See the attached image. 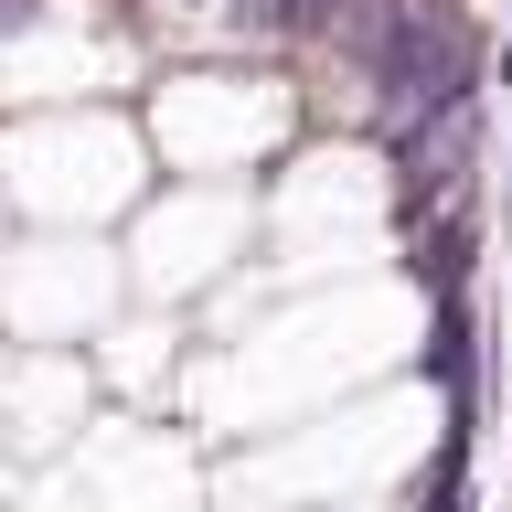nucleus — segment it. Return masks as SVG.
Listing matches in <instances>:
<instances>
[{
    "label": "nucleus",
    "instance_id": "nucleus-1",
    "mask_svg": "<svg viewBox=\"0 0 512 512\" xmlns=\"http://www.w3.org/2000/svg\"><path fill=\"white\" fill-rule=\"evenodd\" d=\"M395 139V224L438 214V203H459L480 171V96H448V107H416V118L384 128Z\"/></svg>",
    "mask_w": 512,
    "mask_h": 512
},
{
    "label": "nucleus",
    "instance_id": "nucleus-2",
    "mask_svg": "<svg viewBox=\"0 0 512 512\" xmlns=\"http://www.w3.org/2000/svg\"><path fill=\"white\" fill-rule=\"evenodd\" d=\"M416 374H427L448 406H459V427H448V438H470V384H480V310H470V288H438V299H427Z\"/></svg>",
    "mask_w": 512,
    "mask_h": 512
},
{
    "label": "nucleus",
    "instance_id": "nucleus-3",
    "mask_svg": "<svg viewBox=\"0 0 512 512\" xmlns=\"http://www.w3.org/2000/svg\"><path fill=\"white\" fill-rule=\"evenodd\" d=\"M406 267H416L427 299H438V288H470V267H480V203H470V192L406 224Z\"/></svg>",
    "mask_w": 512,
    "mask_h": 512
}]
</instances>
